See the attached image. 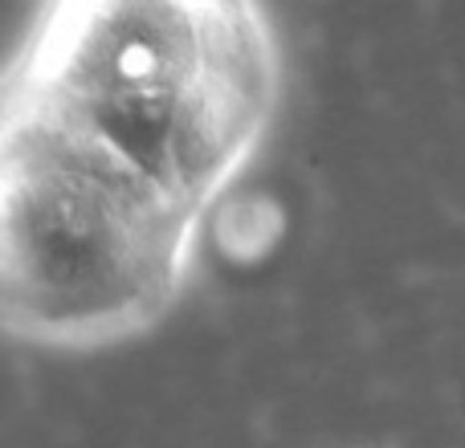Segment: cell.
<instances>
[{
  "label": "cell",
  "mask_w": 465,
  "mask_h": 448,
  "mask_svg": "<svg viewBox=\"0 0 465 448\" xmlns=\"http://www.w3.org/2000/svg\"><path fill=\"white\" fill-rule=\"evenodd\" d=\"M16 94L201 220L253 155L278 73L249 0H57Z\"/></svg>",
  "instance_id": "1"
},
{
  "label": "cell",
  "mask_w": 465,
  "mask_h": 448,
  "mask_svg": "<svg viewBox=\"0 0 465 448\" xmlns=\"http://www.w3.org/2000/svg\"><path fill=\"white\" fill-rule=\"evenodd\" d=\"M196 220L106 147L13 94L0 111V326L106 346L180 297Z\"/></svg>",
  "instance_id": "2"
}]
</instances>
